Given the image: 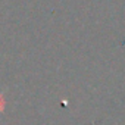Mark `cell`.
Listing matches in <instances>:
<instances>
[{
  "label": "cell",
  "instance_id": "1",
  "mask_svg": "<svg viewBox=\"0 0 125 125\" xmlns=\"http://www.w3.org/2000/svg\"><path fill=\"white\" fill-rule=\"evenodd\" d=\"M5 110V97L0 94V113Z\"/></svg>",
  "mask_w": 125,
  "mask_h": 125
}]
</instances>
